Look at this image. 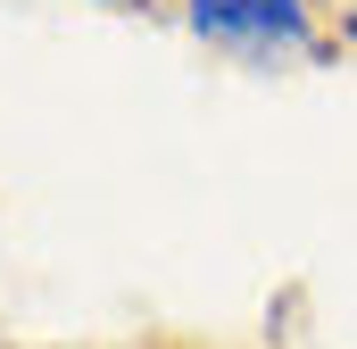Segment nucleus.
Here are the masks:
<instances>
[{
	"label": "nucleus",
	"mask_w": 357,
	"mask_h": 349,
	"mask_svg": "<svg viewBox=\"0 0 357 349\" xmlns=\"http://www.w3.org/2000/svg\"><path fill=\"white\" fill-rule=\"evenodd\" d=\"M100 8H142V0H100Z\"/></svg>",
	"instance_id": "f03ea898"
},
{
	"label": "nucleus",
	"mask_w": 357,
	"mask_h": 349,
	"mask_svg": "<svg viewBox=\"0 0 357 349\" xmlns=\"http://www.w3.org/2000/svg\"><path fill=\"white\" fill-rule=\"evenodd\" d=\"M191 34L233 50V59H299L316 42L307 0H183Z\"/></svg>",
	"instance_id": "f257e3e1"
}]
</instances>
